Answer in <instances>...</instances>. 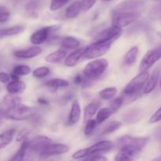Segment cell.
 I'll list each match as a JSON object with an SVG mask.
<instances>
[{"instance_id":"681fc988","label":"cell","mask_w":161,"mask_h":161,"mask_svg":"<svg viewBox=\"0 0 161 161\" xmlns=\"http://www.w3.org/2000/svg\"><path fill=\"white\" fill-rule=\"evenodd\" d=\"M0 120H1V115H0Z\"/></svg>"},{"instance_id":"44dd1931","label":"cell","mask_w":161,"mask_h":161,"mask_svg":"<svg viewBox=\"0 0 161 161\" xmlns=\"http://www.w3.org/2000/svg\"><path fill=\"white\" fill-rule=\"evenodd\" d=\"M67 55V52L64 50H58L53 53H50L48 56L46 57V61L50 64H58L61 62Z\"/></svg>"},{"instance_id":"f1b7e54d","label":"cell","mask_w":161,"mask_h":161,"mask_svg":"<svg viewBox=\"0 0 161 161\" xmlns=\"http://www.w3.org/2000/svg\"><path fill=\"white\" fill-rule=\"evenodd\" d=\"M122 126V124L119 121H116V120H113L111 122H109L108 124H107L104 127V128L102 130V135H109V134L113 133L116 130H119V128Z\"/></svg>"},{"instance_id":"30bf717a","label":"cell","mask_w":161,"mask_h":161,"mask_svg":"<svg viewBox=\"0 0 161 161\" xmlns=\"http://www.w3.org/2000/svg\"><path fill=\"white\" fill-rule=\"evenodd\" d=\"M52 142V140L50 138L47 136H42V135H39L28 142V149H30L31 152L34 153H39L43 149L44 147L49 145L50 143Z\"/></svg>"},{"instance_id":"2e32d148","label":"cell","mask_w":161,"mask_h":161,"mask_svg":"<svg viewBox=\"0 0 161 161\" xmlns=\"http://www.w3.org/2000/svg\"><path fill=\"white\" fill-rule=\"evenodd\" d=\"M80 116H81V108H80V105L78 101L74 100L72 104V106H71L69 119H68V124L72 126L76 124L80 120Z\"/></svg>"},{"instance_id":"4316f807","label":"cell","mask_w":161,"mask_h":161,"mask_svg":"<svg viewBox=\"0 0 161 161\" xmlns=\"http://www.w3.org/2000/svg\"><path fill=\"white\" fill-rule=\"evenodd\" d=\"M80 46V42L78 39L72 36H67L63 39L61 42V47L66 50H72L77 49Z\"/></svg>"},{"instance_id":"f6af8a7d","label":"cell","mask_w":161,"mask_h":161,"mask_svg":"<svg viewBox=\"0 0 161 161\" xmlns=\"http://www.w3.org/2000/svg\"><path fill=\"white\" fill-rule=\"evenodd\" d=\"M74 81H75V83H76V84H80L82 82V76L80 75V74H78V75H76V76L75 77V79H74Z\"/></svg>"},{"instance_id":"ba28073f","label":"cell","mask_w":161,"mask_h":161,"mask_svg":"<svg viewBox=\"0 0 161 161\" xmlns=\"http://www.w3.org/2000/svg\"><path fill=\"white\" fill-rule=\"evenodd\" d=\"M69 151V147L64 144L60 143H50L39 152V156L42 158L51 156L61 155Z\"/></svg>"},{"instance_id":"4fadbf2b","label":"cell","mask_w":161,"mask_h":161,"mask_svg":"<svg viewBox=\"0 0 161 161\" xmlns=\"http://www.w3.org/2000/svg\"><path fill=\"white\" fill-rule=\"evenodd\" d=\"M148 138H137V137H131L128 135L121 137L119 139V142L120 146L124 145H130V146H135V147L138 148V149L142 150L145 146H146L148 142Z\"/></svg>"},{"instance_id":"7c38bea8","label":"cell","mask_w":161,"mask_h":161,"mask_svg":"<svg viewBox=\"0 0 161 161\" xmlns=\"http://www.w3.org/2000/svg\"><path fill=\"white\" fill-rule=\"evenodd\" d=\"M143 6L142 2L140 0H125L119 3L113 9L112 12H122V11H135L139 12L142 6Z\"/></svg>"},{"instance_id":"f546056e","label":"cell","mask_w":161,"mask_h":161,"mask_svg":"<svg viewBox=\"0 0 161 161\" xmlns=\"http://www.w3.org/2000/svg\"><path fill=\"white\" fill-rule=\"evenodd\" d=\"M28 140L25 139L22 141L21 145H20V148L16 152V153L13 156L10 158V160H15V161H20L24 159L25 157L26 151L28 150Z\"/></svg>"},{"instance_id":"3957f363","label":"cell","mask_w":161,"mask_h":161,"mask_svg":"<svg viewBox=\"0 0 161 161\" xmlns=\"http://www.w3.org/2000/svg\"><path fill=\"white\" fill-rule=\"evenodd\" d=\"M108 66V61L104 58H99L91 61L85 66L83 73L88 79H96L105 72Z\"/></svg>"},{"instance_id":"c3c4849f","label":"cell","mask_w":161,"mask_h":161,"mask_svg":"<svg viewBox=\"0 0 161 161\" xmlns=\"http://www.w3.org/2000/svg\"><path fill=\"white\" fill-rule=\"evenodd\" d=\"M153 1H161V0H153Z\"/></svg>"},{"instance_id":"7a4b0ae2","label":"cell","mask_w":161,"mask_h":161,"mask_svg":"<svg viewBox=\"0 0 161 161\" xmlns=\"http://www.w3.org/2000/svg\"><path fill=\"white\" fill-rule=\"evenodd\" d=\"M34 112L30 107L22 105L21 103L14 107L6 108L4 113L6 118L13 120H26L32 117Z\"/></svg>"},{"instance_id":"83f0119b","label":"cell","mask_w":161,"mask_h":161,"mask_svg":"<svg viewBox=\"0 0 161 161\" xmlns=\"http://www.w3.org/2000/svg\"><path fill=\"white\" fill-rule=\"evenodd\" d=\"M113 111L110 108V107H106V108H102L97 112V116H96V121L97 124H102L105 122L106 119H108L113 114Z\"/></svg>"},{"instance_id":"836d02e7","label":"cell","mask_w":161,"mask_h":161,"mask_svg":"<svg viewBox=\"0 0 161 161\" xmlns=\"http://www.w3.org/2000/svg\"><path fill=\"white\" fill-rule=\"evenodd\" d=\"M97 126V123L96 121V119H88L86 122V127L84 129V134L86 136L89 137L94 133V131L95 130L96 127Z\"/></svg>"},{"instance_id":"e575fe53","label":"cell","mask_w":161,"mask_h":161,"mask_svg":"<svg viewBox=\"0 0 161 161\" xmlns=\"http://www.w3.org/2000/svg\"><path fill=\"white\" fill-rule=\"evenodd\" d=\"M71 0H51L50 2V9L51 11H56L62 8L66 4L70 2Z\"/></svg>"},{"instance_id":"d590c367","label":"cell","mask_w":161,"mask_h":161,"mask_svg":"<svg viewBox=\"0 0 161 161\" xmlns=\"http://www.w3.org/2000/svg\"><path fill=\"white\" fill-rule=\"evenodd\" d=\"M49 73H50V69L47 67H45V66H42V67H39L38 69H35L32 75L36 78L40 79L46 77L47 75H49Z\"/></svg>"},{"instance_id":"7bdbcfd3","label":"cell","mask_w":161,"mask_h":161,"mask_svg":"<svg viewBox=\"0 0 161 161\" xmlns=\"http://www.w3.org/2000/svg\"><path fill=\"white\" fill-rule=\"evenodd\" d=\"M10 80V75L6 72H0V82L2 83H7Z\"/></svg>"},{"instance_id":"ffe728a7","label":"cell","mask_w":161,"mask_h":161,"mask_svg":"<svg viewBox=\"0 0 161 161\" xmlns=\"http://www.w3.org/2000/svg\"><path fill=\"white\" fill-rule=\"evenodd\" d=\"M15 129H10V130H8L0 134V149L6 147L8 145L12 142L13 139L15 136Z\"/></svg>"},{"instance_id":"7dc6e473","label":"cell","mask_w":161,"mask_h":161,"mask_svg":"<svg viewBox=\"0 0 161 161\" xmlns=\"http://www.w3.org/2000/svg\"><path fill=\"white\" fill-rule=\"evenodd\" d=\"M104 2H111V1H114V0H102Z\"/></svg>"},{"instance_id":"4dcf8cb0","label":"cell","mask_w":161,"mask_h":161,"mask_svg":"<svg viewBox=\"0 0 161 161\" xmlns=\"http://www.w3.org/2000/svg\"><path fill=\"white\" fill-rule=\"evenodd\" d=\"M46 86L53 89H58V88L67 87L69 86V82L63 79H51L46 82Z\"/></svg>"},{"instance_id":"8fae6325","label":"cell","mask_w":161,"mask_h":161,"mask_svg":"<svg viewBox=\"0 0 161 161\" xmlns=\"http://www.w3.org/2000/svg\"><path fill=\"white\" fill-rule=\"evenodd\" d=\"M54 26L44 27L35 31L30 38V41L34 45H40L43 43L49 37V35L53 30H54Z\"/></svg>"},{"instance_id":"60d3db41","label":"cell","mask_w":161,"mask_h":161,"mask_svg":"<svg viewBox=\"0 0 161 161\" xmlns=\"http://www.w3.org/2000/svg\"><path fill=\"white\" fill-rule=\"evenodd\" d=\"M85 160H91V161H105L107 160V158L105 157H103L102 155H100V153L91 154L88 157H85Z\"/></svg>"},{"instance_id":"ab89813d","label":"cell","mask_w":161,"mask_h":161,"mask_svg":"<svg viewBox=\"0 0 161 161\" xmlns=\"http://www.w3.org/2000/svg\"><path fill=\"white\" fill-rule=\"evenodd\" d=\"M123 104H124L123 97H117V98H116L113 102H112L110 108L112 109L113 113H115V112H116L119 108H120V106L123 105Z\"/></svg>"},{"instance_id":"8992f818","label":"cell","mask_w":161,"mask_h":161,"mask_svg":"<svg viewBox=\"0 0 161 161\" xmlns=\"http://www.w3.org/2000/svg\"><path fill=\"white\" fill-rule=\"evenodd\" d=\"M161 58V47L149 50L142 59L139 64L140 72L148 71L156 62Z\"/></svg>"},{"instance_id":"74e56055","label":"cell","mask_w":161,"mask_h":161,"mask_svg":"<svg viewBox=\"0 0 161 161\" xmlns=\"http://www.w3.org/2000/svg\"><path fill=\"white\" fill-rule=\"evenodd\" d=\"M88 156H89V151H88V148H86V149H80L75 152L72 155V158L75 160H80V159H84Z\"/></svg>"},{"instance_id":"e0dca14e","label":"cell","mask_w":161,"mask_h":161,"mask_svg":"<svg viewBox=\"0 0 161 161\" xmlns=\"http://www.w3.org/2000/svg\"><path fill=\"white\" fill-rule=\"evenodd\" d=\"M159 75H160V72L158 70H155L153 72V73L151 75V76L148 78L147 81H146V84L143 86V91L142 93L144 94H148L149 93L152 92L154 89L157 86V83H158L159 80Z\"/></svg>"},{"instance_id":"cb8c5ba5","label":"cell","mask_w":161,"mask_h":161,"mask_svg":"<svg viewBox=\"0 0 161 161\" xmlns=\"http://www.w3.org/2000/svg\"><path fill=\"white\" fill-rule=\"evenodd\" d=\"M138 53H139V50L138 47L135 46V47H131L124 56V63L128 66L133 65L136 62Z\"/></svg>"},{"instance_id":"1f68e13d","label":"cell","mask_w":161,"mask_h":161,"mask_svg":"<svg viewBox=\"0 0 161 161\" xmlns=\"http://www.w3.org/2000/svg\"><path fill=\"white\" fill-rule=\"evenodd\" d=\"M31 72V69L29 66L26 64H18L16 65L13 69L12 73L17 76H22V75H27Z\"/></svg>"},{"instance_id":"ac0fdd59","label":"cell","mask_w":161,"mask_h":161,"mask_svg":"<svg viewBox=\"0 0 161 161\" xmlns=\"http://www.w3.org/2000/svg\"><path fill=\"white\" fill-rule=\"evenodd\" d=\"M84 49L85 47H83V48L76 49L75 51L72 52V53H70V54L66 58L65 61H64V64H65L67 67H73V66H75V64H77V62L79 61V60L83 57Z\"/></svg>"},{"instance_id":"b9f144b4","label":"cell","mask_w":161,"mask_h":161,"mask_svg":"<svg viewBox=\"0 0 161 161\" xmlns=\"http://www.w3.org/2000/svg\"><path fill=\"white\" fill-rule=\"evenodd\" d=\"M161 121V106L156 111V113L153 115L149 119L150 124H156Z\"/></svg>"},{"instance_id":"9a60e30c","label":"cell","mask_w":161,"mask_h":161,"mask_svg":"<svg viewBox=\"0 0 161 161\" xmlns=\"http://www.w3.org/2000/svg\"><path fill=\"white\" fill-rule=\"evenodd\" d=\"M42 53V49L39 47H29L25 50H15L14 52V56L18 58H22V59H29V58H35Z\"/></svg>"},{"instance_id":"9c48e42d","label":"cell","mask_w":161,"mask_h":161,"mask_svg":"<svg viewBox=\"0 0 161 161\" xmlns=\"http://www.w3.org/2000/svg\"><path fill=\"white\" fill-rule=\"evenodd\" d=\"M121 33H122V28L113 25L99 33L98 36L96 37V41L113 42L120 36Z\"/></svg>"},{"instance_id":"484cf974","label":"cell","mask_w":161,"mask_h":161,"mask_svg":"<svg viewBox=\"0 0 161 161\" xmlns=\"http://www.w3.org/2000/svg\"><path fill=\"white\" fill-rule=\"evenodd\" d=\"M3 103L6 107V108H11V107H14L21 103V99L20 97L17 96V94H13L9 93V94L4 97Z\"/></svg>"},{"instance_id":"5b68a950","label":"cell","mask_w":161,"mask_h":161,"mask_svg":"<svg viewBox=\"0 0 161 161\" xmlns=\"http://www.w3.org/2000/svg\"><path fill=\"white\" fill-rule=\"evenodd\" d=\"M149 76V73L148 71L141 72L138 75L132 79L124 90V94L130 95V94H138L140 91L143 88L146 84L148 78Z\"/></svg>"},{"instance_id":"d6a6232c","label":"cell","mask_w":161,"mask_h":161,"mask_svg":"<svg viewBox=\"0 0 161 161\" xmlns=\"http://www.w3.org/2000/svg\"><path fill=\"white\" fill-rule=\"evenodd\" d=\"M116 94H117V90L116 87H107L99 92V96L104 100H108L113 98Z\"/></svg>"},{"instance_id":"603a6c76","label":"cell","mask_w":161,"mask_h":161,"mask_svg":"<svg viewBox=\"0 0 161 161\" xmlns=\"http://www.w3.org/2000/svg\"><path fill=\"white\" fill-rule=\"evenodd\" d=\"M99 105H99L98 102H94L88 104V105L85 107L84 111H83V120H84L85 123H86L88 119H91V118L95 115L97 109H98Z\"/></svg>"},{"instance_id":"52a82bcc","label":"cell","mask_w":161,"mask_h":161,"mask_svg":"<svg viewBox=\"0 0 161 161\" xmlns=\"http://www.w3.org/2000/svg\"><path fill=\"white\" fill-rule=\"evenodd\" d=\"M142 149L130 145L121 146L120 149L115 157L114 160L116 161H128L135 160V157L141 153Z\"/></svg>"},{"instance_id":"6da1fadb","label":"cell","mask_w":161,"mask_h":161,"mask_svg":"<svg viewBox=\"0 0 161 161\" xmlns=\"http://www.w3.org/2000/svg\"><path fill=\"white\" fill-rule=\"evenodd\" d=\"M113 42L96 41L88 47H85L82 58L86 59H94L105 55L109 50Z\"/></svg>"},{"instance_id":"f35d334b","label":"cell","mask_w":161,"mask_h":161,"mask_svg":"<svg viewBox=\"0 0 161 161\" xmlns=\"http://www.w3.org/2000/svg\"><path fill=\"white\" fill-rule=\"evenodd\" d=\"M96 2H97V0H81L80 1L81 9L84 11L89 10L94 6Z\"/></svg>"},{"instance_id":"ee69618b","label":"cell","mask_w":161,"mask_h":161,"mask_svg":"<svg viewBox=\"0 0 161 161\" xmlns=\"http://www.w3.org/2000/svg\"><path fill=\"white\" fill-rule=\"evenodd\" d=\"M38 103H39L40 105H46L48 104V101L46 100V99L43 98V97H39V98H38Z\"/></svg>"},{"instance_id":"277c9868","label":"cell","mask_w":161,"mask_h":161,"mask_svg":"<svg viewBox=\"0 0 161 161\" xmlns=\"http://www.w3.org/2000/svg\"><path fill=\"white\" fill-rule=\"evenodd\" d=\"M113 14V25L123 28L135 22L140 15L139 12L135 11H122L112 12Z\"/></svg>"},{"instance_id":"5bb4252c","label":"cell","mask_w":161,"mask_h":161,"mask_svg":"<svg viewBox=\"0 0 161 161\" xmlns=\"http://www.w3.org/2000/svg\"><path fill=\"white\" fill-rule=\"evenodd\" d=\"M115 144L113 142L106 140V141H101L95 143L94 145L88 148L89 155L95 153H102L108 152L114 148Z\"/></svg>"},{"instance_id":"d6986e66","label":"cell","mask_w":161,"mask_h":161,"mask_svg":"<svg viewBox=\"0 0 161 161\" xmlns=\"http://www.w3.org/2000/svg\"><path fill=\"white\" fill-rule=\"evenodd\" d=\"M26 89V85L20 80H12L6 86V90L9 94H17L23 93Z\"/></svg>"},{"instance_id":"7402d4cb","label":"cell","mask_w":161,"mask_h":161,"mask_svg":"<svg viewBox=\"0 0 161 161\" xmlns=\"http://www.w3.org/2000/svg\"><path fill=\"white\" fill-rule=\"evenodd\" d=\"M24 30L25 28L21 25H14V26L9 27V28H1L0 29V38L16 36V35H18L24 31Z\"/></svg>"},{"instance_id":"bcb514c9","label":"cell","mask_w":161,"mask_h":161,"mask_svg":"<svg viewBox=\"0 0 161 161\" xmlns=\"http://www.w3.org/2000/svg\"><path fill=\"white\" fill-rule=\"evenodd\" d=\"M153 160H161V155L159 156V157H156V158H154Z\"/></svg>"},{"instance_id":"8d00e7d4","label":"cell","mask_w":161,"mask_h":161,"mask_svg":"<svg viewBox=\"0 0 161 161\" xmlns=\"http://www.w3.org/2000/svg\"><path fill=\"white\" fill-rule=\"evenodd\" d=\"M10 17V12L7 7L4 6H0V24L6 23L9 20Z\"/></svg>"},{"instance_id":"d4e9b609","label":"cell","mask_w":161,"mask_h":161,"mask_svg":"<svg viewBox=\"0 0 161 161\" xmlns=\"http://www.w3.org/2000/svg\"><path fill=\"white\" fill-rule=\"evenodd\" d=\"M81 4L80 1H75L69 5L65 10V17L67 18H75L81 10Z\"/></svg>"}]
</instances>
